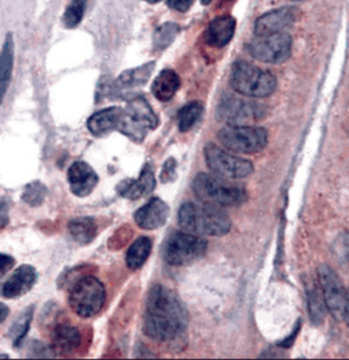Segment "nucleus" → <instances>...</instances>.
<instances>
[{
    "instance_id": "nucleus-1",
    "label": "nucleus",
    "mask_w": 349,
    "mask_h": 360,
    "mask_svg": "<svg viewBox=\"0 0 349 360\" xmlns=\"http://www.w3.org/2000/svg\"><path fill=\"white\" fill-rule=\"evenodd\" d=\"M189 313L176 292L162 285L150 290L145 304L144 332L155 341L172 342L185 334Z\"/></svg>"
},
{
    "instance_id": "nucleus-2",
    "label": "nucleus",
    "mask_w": 349,
    "mask_h": 360,
    "mask_svg": "<svg viewBox=\"0 0 349 360\" xmlns=\"http://www.w3.org/2000/svg\"><path fill=\"white\" fill-rule=\"evenodd\" d=\"M178 220L185 231L200 236H227L232 228L227 212L201 201L183 203L178 210Z\"/></svg>"
},
{
    "instance_id": "nucleus-3",
    "label": "nucleus",
    "mask_w": 349,
    "mask_h": 360,
    "mask_svg": "<svg viewBox=\"0 0 349 360\" xmlns=\"http://www.w3.org/2000/svg\"><path fill=\"white\" fill-rule=\"evenodd\" d=\"M192 188L199 201L220 209L239 207L248 198L245 187L214 174H197Z\"/></svg>"
},
{
    "instance_id": "nucleus-4",
    "label": "nucleus",
    "mask_w": 349,
    "mask_h": 360,
    "mask_svg": "<svg viewBox=\"0 0 349 360\" xmlns=\"http://www.w3.org/2000/svg\"><path fill=\"white\" fill-rule=\"evenodd\" d=\"M230 82L234 91L250 98L268 97L277 87L276 76L246 61L232 65Z\"/></svg>"
},
{
    "instance_id": "nucleus-5",
    "label": "nucleus",
    "mask_w": 349,
    "mask_h": 360,
    "mask_svg": "<svg viewBox=\"0 0 349 360\" xmlns=\"http://www.w3.org/2000/svg\"><path fill=\"white\" fill-rule=\"evenodd\" d=\"M157 125L158 117L149 102L142 96H133L123 109L118 131L140 144Z\"/></svg>"
},
{
    "instance_id": "nucleus-6",
    "label": "nucleus",
    "mask_w": 349,
    "mask_h": 360,
    "mask_svg": "<svg viewBox=\"0 0 349 360\" xmlns=\"http://www.w3.org/2000/svg\"><path fill=\"white\" fill-rule=\"evenodd\" d=\"M106 290L102 281L93 275L78 279L69 295V305L73 312L82 319L97 315L104 307Z\"/></svg>"
},
{
    "instance_id": "nucleus-7",
    "label": "nucleus",
    "mask_w": 349,
    "mask_h": 360,
    "mask_svg": "<svg viewBox=\"0 0 349 360\" xmlns=\"http://www.w3.org/2000/svg\"><path fill=\"white\" fill-rule=\"evenodd\" d=\"M219 142L230 151L255 154L268 146V131L255 125H227L217 134Z\"/></svg>"
},
{
    "instance_id": "nucleus-8",
    "label": "nucleus",
    "mask_w": 349,
    "mask_h": 360,
    "mask_svg": "<svg viewBox=\"0 0 349 360\" xmlns=\"http://www.w3.org/2000/svg\"><path fill=\"white\" fill-rule=\"evenodd\" d=\"M208 249L207 240L191 232L171 234L163 248V258L171 266H187L200 260Z\"/></svg>"
},
{
    "instance_id": "nucleus-9",
    "label": "nucleus",
    "mask_w": 349,
    "mask_h": 360,
    "mask_svg": "<svg viewBox=\"0 0 349 360\" xmlns=\"http://www.w3.org/2000/svg\"><path fill=\"white\" fill-rule=\"evenodd\" d=\"M204 156L210 171L228 180L247 178L254 171V167L250 160L230 153L212 143L206 145Z\"/></svg>"
},
{
    "instance_id": "nucleus-10",
    "label": "nucleus",
    "mask_w": 349,
    "mask_h": 360,
    "mask_svg": "<svg viewBox=\"0 0 349 360\" xmlns=\"http://www.w3.org/2000/svg\"><path fill=\"white\" fill-rule=\"evenodd\" d=\"M317 274V285L321 288L328 312H330L336 321H343L348 290L330 266L326 264L320 266Z\"/></svg>"
},
{
    "instance_id": "nucleus-11",
    "label": "nucleus",
    "mask_w": 349,
    "mask_h": 360,
    "mask_svg": "<svg viewBox=\"0 0 349 360\" xmlns=\"http://www.w3.org/2000/svg\"><path fill=\"white\" fill-rule=\"evenodd\" d=\"M247 51L257 61L279 64L287 61L292 51V38L287 33L257 37L247 46Z\"/></svg>"
},
{
    "instance_id": "nucleus-12",
    "label": "nucleus",
    "mask_w": 349,
    "mask_h": 360,
    "mask_svg": "<svg viewBox=\"0 0 349 360\" xmlns=\"http://www.w3.org/2000/svg\"><path fill=\"white\" fill-rule=\"evenodd\" d=\"M265 112V107L258 103L227 96L219 103L217 117L228 125H244L261 120Z\"/></svg>"
},
{
    "instance_id": "nucleus-13",
    "label": "nucleus",
    "mask_w": 349,
    "mask_h": 360,
    "mask_svg": "<svg viewBox=\"0 0 349 360\" xmlns=\"http://www.w3.org/2000/svg\"><path fill=\"white\" fill-rule=\"evenodd\" d=\"M299 10L295 6H284L265 13L255 22L254 32L256 37L283 33L296 22Z\"/></svg>"
},
{
    "instance_id": "nucleus-14",
    "label": "nucleus",
    "mask_w": 349,
    "mask_h": 360,
    "mask_svg": "<svg viewBox=\"0 0 349 360\" xmlns=\"http://www.w3.org/2000/svg\"><path fill=\"white\" fill-rule=\"evenodd\" d=\"M154 69L155 62H149L136 68L124 71L109 86L110 94L115 98H125L127 96L131 97L136 89L144 86L149 82Z\"/></svg>"
},
{
    "instance_id": "nucleus-15",
    "label": "nucleus",
    "mask_w": 349,
    "mask_h": 360,
    "mask_svg": "<svg viewBox=\"0 0 349 360\" xmlns=\"http://www.w3.org/2000/svg\"><path fill=\"white\" fill-rule=\"evenodd\" d=\"M169 212V205L165 201L153 198L136 212L134 221L142 229L157 230L166 224Z\"/></svg>"
},
{
    "instance_id": "nucleus-16",
    "label": "nucleus",
    "mask_w": 349,
    "mask_h": 360,
    "mask_svg": "<svg viewBox=\"0 0 349 360\" xmlns=\"http://www.w3.org/2000/svg\"><path fill=\"white\" fill-rule=\"evenodd\" d=\"M37 281V270L33 266H20L2 285L1 294L6 299H18L32 290Z\"/></svg>"
},
{
    "instance_id": "nucleus-17",
    "label": "nucleus",
    "mask_w": 349,
    "mask_h": 360,
    "mask_svg": "<svg viewBox=\"0 0 349 360\" xmlns=\"http://www.w3.org/2000/svg\"><path fill=\"white\" fill-rule=\"evenodd\" d=\"M68 182L74 195L85 198L97 187L98 176L88 163L76 162L69 169Z\"/></svg>"
},
{
    "instance_id": "nucleus-18",
    "label": "nucleus",
    "mask_w": 349,
    "mask_h": 360,
    "mask_svg": "<svg viewBox=\"0 0 349 360\" xmlns=\"http://www.w3.org/2000/svg\"><path fill=\"white\" fill-rule=\"evenodd\" d=\"M156 188V178L151 165H145L138 179H126L117 185V192L122 198L136 200L152 193Z\"/></svg>"
},
{
    "instance_id": "nucleus-19",
    "label": "nucleus",
    "mask_w": 349,
    "mask_h": 360,
    "mask_svg": "<svg viewBox=\"0 0 349 360\" xmlns=\"http://www.w3.org/2000/svg\"><path fill=\"white\" fill-rule=\"evenodd\" d=\"M123 108L110 107L96 112L87 120V129L96 137H105L113 131H118Z\"/></svg>"
},
{
    "instance_id": "nucleus-20",
    "label": "nucleus",
    "mask_w": 349,
    "mask_h": 360,
    "mask_svg": "<svg viewBox=\"0 0 349 360\" xmlns=\"http://www.w3.org/2000/svg\"><path fill=\"white\" fill-rule=\"evenodd\" d=\"M236 25V20L230 15L216 18L206 31V41L214 48H223L234 37Z\"/></svg>"
},
{
    "instance_id": "nucleus-21",
    "label": "nucleus",
    "mask_w": 349,
    "mask_h": 360,
    "mask_svg": "<svg viewBox=\"0 0 349 360\" xmlns=\"http://www.w3.org/2000/svg\"><path fill=\"white\" fill-rule=\"evenodd\" d=\"M81 344V335L75 326L69 323H59L51 334V348L55 354L72 353Z\"/></svg>"
},
{
    "instance_id": "nucleus-22",
    "label": "nucleus",
    "mask_w": 349,
    "mask_h": 360,
    "mask_svg": "<svg viewBox=\"0 0 349 360\" xmlns=\"http://www.w3.org/2000/svg\"><path fill=\"white\" fill-rule=\"evenodd\" d=\"M180 87V78L178 73L170 69H165L157 75L152 84L154 97L161 102H169L178 93Z\"/></svg>"
},
{
    "instance_id": "nucleus-23",
    "label": "nucleus",
    "mask_w": 349,
    "mask_h": 360,
    "mask_svg": "<svg viewBox=\"0 0 349 360\" xmlns=\"http://www.w3.org/2000/svg\"><path fill=\"white\" fill-rule=\"evenodd\" d=\"M69 232L76 243L81 245L91 243L98 234V225L91 217L73 219L68 225Z\"/></svg>"
},
{
    "instance_id": "nucleus-24",
    "label": "nucleus",
    "mask_w": 349,
    "mask_h": 360,
    "mask_svg": "<svg viewBox=\"0 0 349 360\" xmlns=\"http://www.w3.org/2000/svg\"><path fill=\"white\" fill-rule=\"evenodd\" d=\"M152 240L147 236L138 237L126 252V265L131 270L140 269L152 252Z\"/></svg>"
},
{
    "instance_id": "nucleus-25",
    "label": "nucleus",
    "mask_w": 349,
    "mask_h": 360,
    "mask_svg": "<svg viewBox=\"0 0 349 360\" xmlns=\"http://www.w3.org/2000/svg\"><path fill=\"white\" fill-rule=\"evenodd\" d=\"M13 35L8 33L4 41L0 59V89H1V97L4 99L8 87L10 86L11 77H12L13 67Z\"/></svg>"
},
{
    "instance_id": "nucleus-26",
    "label": "nucleus",
    "mask_w": 349,
    "mask_h": 360,
    "mask_svg": "<svg viewBox=\"0 0 349 360\" xmlns=\"http://www.w3.org/2000/svg\"><path fill=\"white\" fill-rule=\"evenodd\" d=\"M33 314H34V307L29 306L19 315L17 319L13 321L11 326L10 339L12 340L13 345L15 347H20L23 343L25 338L30 330L31 323H32Z\"/></svg>"
},
{
    "instance_id": "nucleus-27",
    "label": "nucleus",
    "mask_w": 349,
    "mask_h": 360,
    "mask_svg": "<svg viewBox=\"0 0 349 360\" xmlns=\"http://www.w3.org/2000/svg\"><path fill=\"white\" fill-rule=\"evenodd\" d=\"M204 107L200 102H191L185 105L178 112V129L181 133H187L197 124L202 117Z\"/></svg>"
},
{
    "instance_id": "nucleus-28",
    "label": "nucleus",
    "mask_w": 349,
    "mask_h": 360,
    "mask_svg": "<svg viewBox=\"0 0 349 360\" xmlns=\"http://www.w3.org/2000/svg\"><path fill=\"white\" fill-rule=\"evenodd\" d=\"M308 312H310V319L315 324L323 323L326 316L327 306L321 288H310L308 292Z\"/></svg>"
},
{
    "instance_id": "nucleus-29",
    "label": "nucleus",
    "mask_w": 349,
    "mask_h": 360,
    "mask_svg": "<svg viewBox=\"0 0 349 360\" xmlns=\"http://www.w3.org/2000/svg\"><path fill=\"white\" fill-rule=\"evenodd\" d=\"M178 32H180V26L171 22H167L158 27L154 33V49L159 51L166 50L178 37Z\"/></svg>"
},
{
    "instance_id": "nucleus-30",
    "label": "nucleus",
    "mask_w": 349,
    "mask_h": 360,
    "mask_svg": "<svg viewBox=\"0 0 349 360\" xmlns=\"http://www.w3.org/2000/svg\"><path fill=\"white\" fill-rule=\"evenodd\" d=\"M88 0H73L62 15V23L66 28H75L81 23Z\"/></svg>"
},
{
    "instance_id": "nucleus-31",
    "label": "nucleus",
    "mask_w": 349,
    "mask_h": 360,
    "mask_svg": "<svg viewBox=\"0 0 349 360\" xmlns=\"http://www.w3.org/2000/svg\"><path fill=\"white\" fill-rule=\"evenodd\" d=\"M48 195V188L39 181H33L25 187L22 199L32 207H39Z\"/></svg>"
},
{
    "instance_id": "nucleus-32",
    "label": "nucleus",
    "mask_w": 349,
    "mask_h": 360,
    "mask_svg": "<svg viewBox=\"0 0 349 360\" xmlns=\"http://www.w3.org/2000/svg\"><path fill=\"white\" fill-rule=\"evenodd\" d=\"M55 353L53 348L46 346L41 342L33 341L28 349V356L34 357V359H48V357H55Z\"/></svg>"
},
{
    "instance_id": "nucleus-33",
    "label": "nucleus",
    "mask_w": 349,
    "mask_h": 360,
    "mask_svg": "<svg viewBox=\"0 0 349 360\" xmlns=\"http://www.w3.org/2000/svg\"><path fill=\"white\" fill-rule=\"evenodd\" d=\"M176 167L178 163L173 158H170L165 162L160 174V180L163 184L174 182L176 179Z\"/></svg>"
},
{
    "instance_id": "nucleus-34",
    "label": "nucleus",
    "mask_w": 349,
    "mask_h": 360,
    "mask_svg": "<svg viewBox=\"0 0 349 360\" xmlns=\"http://www.w3.org/2000/svg\"><path fill=\"white\" fill-rule=\"evenodd\" d=\"M195 0H169L167 4L176 12L185 13L193 6Z\"/></svg>"
},
{
    "instance_id": "nucleus-35",
    "label": "nucleus",
    "mask_w": 349,
    "mask_h": 360,
    "mask_svg": "<svg viewBox=\"0 0 349 360\" xmlns=\"http://www.w3.org/2000/svg\"><path fill=\"white\" fill-rule=\"evenodd\" d=\"M15 261L10 255L1 254V277L8 274L15 265Z\"/></svg>"
},
{
    "instance_id": "nucleus-36",
    "label": "nucleus",
    "mask_w": 349,
    "mask_h": 360,
    "mask_svg": "<svg viewBox=\"0 0 349 360\" xmlns=\"http://www.w3.org/2000/svg\"><path fill=\"white\" fill-rule=\"evenodd\" d=\"M8 203L6 202L4 199L1 200V228L4 229L6 227V224L8 223Z\"/></svg>"
},
{
    "instance_id": "nucleus-37",
    "label": "nucleus",
    "mask_w": 349,
    "mask_h": 360,
    "mask_svg": "<svg viewBox=\"0 0 349 360\" xmlns=\"http://www.w3.org/2000/svg\"><path fill=\"white\" fill-rule=\"evenodd\" d=\"M1 308H0V313H1V323H4V321L6 319V316H8V313H10V309L8 307H6L4 303H1Z\"/></svg>"
},
{
    "instance_id": "nucleus-38",
    "label": "nucleus",
    "mask_w": 349,
    "mask_h": 360,
    "mask_svg": "<svg viewBox=\"0 0 349 360\" xmlns=\"http://www.w3.org/2000/svg\"><path fill=\"white\" fill-rule=\"evenodd\" d=\"M343 321L349 326V290H348V300H346L345 309H344Z\"/></svg>"
},
{
    "instance_id": "nucleus-39",
    "label": "nucleus",
    "mask_w": 349,
    "mask_h": 360,
    "mask_svg": "<svg viewBox=\"0 0 349 360\" xmlns=\"http://www.w3.org/2000/svg\"><path fill=\"white\" fill-rule=\"evenodd\" d=\"M145 1L149 2V4H158L161 0H145Z\"/></svg>"
},
{
    "instance_id": "nucleus-40",
    "label": "nucleus",
    "mask_w": 349,
    "mask_h": 360,
    "mask_svg": "<svg viewBox=\"0 0 349 360\" xmlns=\"http://www.w3.org/2000/svg\"><path fill=\"white\" fill-rule=\"evenodd\" d=\"M211 1L212 0H202V4H204V6H207V4H209Z\"/></svg>"
},
{
    "instance_id": "nucleus-41",
    "label": "nucleus",
    "mask_w": 349,
    "mask_h": 360,
    "mask_svg": "<svg viewBox=\"0 0 349 360\" xmlns=\"http://www.w3.org/2000/svg\"><path fill=\"white\" fill-rule=\"evenodd\" d=\"M291 1H304V0H291Z\"/></svg>"
}]
</instances>
